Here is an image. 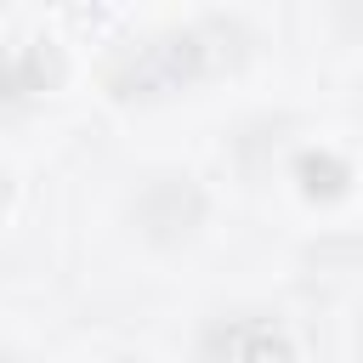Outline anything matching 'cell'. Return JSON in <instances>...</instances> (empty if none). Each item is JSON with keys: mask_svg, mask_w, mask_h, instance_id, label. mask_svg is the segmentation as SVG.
I'll list each match as a JSON object with an SVG mask.
<instances>
[{"mask_svg": "<svg viewBox=\"0 0 363 363\" xmlns=\"http://www.w3.org/2000/svg\"><path fill=\"white\" fill-rule=\"evenodd\" d=\"M204 74V40H199V28H176V34H159V40H147L119 74H113V85L125 91V96H159V91H182L187 79H199Z\"/></svg>", "mask_w": 363, "mask_h": 363, "instance_id": "6da1fadb", "label": "cell"}, {"mask_svg": "<svg viewBox=\"0 0 363 363\" xmlns=\"http://www.w3.org/2000/svg\"><path fill=\"white\" fill-rule=\"evenodd\" d=\"M204 216V193L193 187V176H153L136 199V221L153 244H176L199 227Z\"/></svg>", "mask_w": 363, "mask_h": 363, "instance_id": "7a4b0ae2", "label": "cell"}, {"mask_svg": "<svg viewBox=\"0 0 363 363\" xmlns=\"http://www.w3.org/2000/svg\"><path fill=\"white\" fill-rule=\"evenodd\" d=\"M204 357L210 363H295V346L272 318H227L204 329Z\"/></svg>", "mask_w": 363, "mask_h": 363, "instance_id": "3957f363", "label": "cell"}, {"mask_svg": "<svg viewBox=\"0 0 363 363\" xmlns=\"http://www.w3.org/2000/svg\"><path fill=\"white\" fill-rule=\"evenodd\" d=\"M295 182H301L306 199H340L346 182H352V170H346V159H335L329 147H306V153L295 159Z\"/></svg>", "mask_w": 363, "mask_h": 363, "instance_id": "277c9868", "label": "cell"}, {"mask_svg": "<svg viewBox=\"0 0 363 363\" xmlns=\"http://www.w3.org/2000/svg\"><path fill=\"white\" fill-rule=\"evenodd\" d=\"M357 346H363V323H357Z\"/></svg>", "mask_w": 363, "mask_h": 363, "instance_id": "5b68a950", "label": "cell"}]
</instances>
